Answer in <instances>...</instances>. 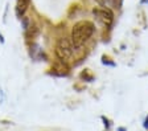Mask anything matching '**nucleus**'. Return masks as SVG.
I'll return each instance as SVG.
<instances>
[{
  "label": "nucleus",
  "instance_id": "1",
  "mask_svg": "<svg viewBox=\"0 0 148 131\" xmlns=\"http://www.w3.org/2000/svg\"><path fill=\"white\" fill-rule=\"evenodd\" d=\"M94 31H95V25L89 20H82V21H78L77 24H74L70 34L74 47L81 48L92 36Z\"/></svg>",
  "mask_w": 148,
  "mask_h": 131
},
{
  "label": "nucleus",
  "instance_id": "2",
  "mask_svg": "<svg viewBox=\"0 0 148 131\" xmlns=\"http://www.w3.org/2000/svg\"><path fill=\"white\" fill-rule=\"evenodd\" d=\"M75 49H77V48L74 47L71 38L61 37V38H58L57 44H56L54 53H56V56H57V58L60 60V62L68 64L71 60V57H73Z\"/></svg>",
  "mask_w": 148,
  "mask_h": 131
},
{
  "label": "nucleus",
  "instance_id": "3",
  "mask_svg": "<svg viewBox=\"0 0 148 131\" xmlns=\"http://www.w3.org/2000/svg\"><path fill=\"white\" fill-rule=\"evenodd\" d=\"M92 13H94V16H95L103 25H106V27H110V25L112 24V21H114V13H112V11H111L108 7H98V8H94Z\"/></svg>",
  "mask_w": 148,
  "mask_h": 131
},
{
  "label": "nucleus",
  "instance_id": "4",
  "mask_svg": "<svg viewBox=\"0 0 148 131\" xmlns=\"http://www.w3.org/2000/svg\"><path fill=\"white\" fill-rule=\"evenodd\" d=\"M29 3H31V0H17L15 12L18 19H21L23 16L25 15V12L28 11V7H29Z\"/></svg>",
  "mask_w": 148,
  "mask_h": 131
},
{
  "label": "nucleus",
  "instance_id": "5",
  "mask_svg": "<svg viewBox=\"0 0 148 131\" xmlns=\"http://www.w3.org/2000/svg\"><path fill=\"white\" fill-rule=\"evenodd\" d=\"M81 78H85L86 81H92V74H90L89 70H85L81 73Z\"/></svg>",
  "mask_w": 148,
  "mask_h": 131
},
{
  "label": "nucleus",
  "instance_id": "6",
  "mask_svg": "<svg viewBox=\"0 0 148 131\" xmlns=\"http://www.w3.org/2000/svg\"><path fill=\"white\" fill-rule=\"evenodd\" d=\"M102 62L106 64V65H111V66H114V65H115V64H114V62H111L110 58H108V57H106V56L102 57Z\"/></svg>",
  "mask_w": 148,
  "mask_h": 131
},
{
  "label": "nucleus",
  "instance_id": "7",
  "mask_svg": "<svg viewBox=\"0 0 148 131\" xmlns=\"http://www.w3.org/2000/svg\"><path fill=\"white\" fill-rule=\"evenodd\" d=\"M102 119H103V122H105V126H106V127H107V128H110V122H108V119L107 118H105V117H102Z\"/></svg>",
  "mask_w": 148,
  "mask_h": 131
},
{
  "label": "nucleus",
  "instance_id": "8",
  "mask_svg": "<svg viewBox=\"0 0 148 131\" xmlns=\"http://www.w3.org/2000/svg\"><path fill=\"white\" fill-rule=\"evenodd\" d=\"M144 127L148 130V117H147V118H145V121H144Z\"/></svg>",
  "mask_w": 148,
  "mask_h": 131
},
{
  "label": "nucleus",
  "instance_id": "9",
  "mask_svg": "<svg viewBox=\"0 0 148 131\" xmlns=\"http://www.w3.org/2000/svg\"><path fill=\"white\" fill-rule=\"evenodd\" d=\"M0 43H4V37H3V34L0 33Z\"/></svg>",
  "mask_w": 148,
  "mask_h": 131
},
{
  "label": "nucleus",
  "instance_id": "10",
  "mask_svg": "<svg viewBox=\"0 0 148 131\" xmlns=\"http://www.w3.org/2000/svg\"><path fill=\"white\" fill-rule=\"evenodd\" d=\"M144 3L148 4V0H142V4H144Z\"/></svg>",
  "mask_w": 148,
  "mask_h": 131
},
{
  "label": "nucleus",
  "instance_id": "11",
  "mask_svg": "<svg viewBox=\"0 0 148 131\" xmlns=\"http://www.w3.org/2000/svg\"><path fill=\"white\" fill-rule=\"evenodd\" d=\"M119 131H126V128H123V127H120V128H119Z\"/></svg>",
  "mask_w": 148,
  "mask_h": 131
}]
</instances>
